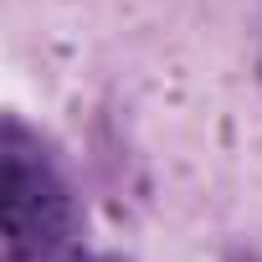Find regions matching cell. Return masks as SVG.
<instances>
[{"label": "cell", "mask_w": 262, "mask_h": 262, "mask_svg": "<svg viewBox=\"0 0 262 262\" xmlns=\"http://www.w3.org/2000/svg\"><path fill=\"white\" fill-rule=\"evenodd\" d=\"M72 236V190L41 139L16 118L0 128V247L6 262H52Z\"/></svg>", "instance_id": "cell-1"}, {"label": "cell", "mask_w": 262, "mask_h": 262, "mask_svg": "<svg viewBox=\"0 0 262 262\" xmlns=\"http://www.w3.org/2000/svg\"><path fill=\"white\" fill-rule=\"evenodd\" d=\"M72 262H88V257H72Z\"/></svg>", "instance_id": "cell-2"}]
</instances>
